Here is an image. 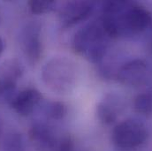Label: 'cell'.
Returning <instances> with one entry per match:
<instances>
[{
  "instance_id": "1",
  "label": "cell",
  "mask_w": 152,
  "mask_h": 151,
  "mask_svg": "<svg viewBox=\"0 0 152 151\" xmlns=\"http://www.w3.org/2000/svg\"><path fill=\"white\" fill-rule=\"evenodd\" d=\"M104 31L96 24H89L75 34L73 48L76 53L85 55L93 62L99 61L105 51Z\"/></svg>"
},
{
  "instance_id": "2",
  "label": "cell",
  "mask_w": 152,
  "mask_h": 151,
  "mask_svg": "<svg viewBox=\"0 0 152 151\" xmlns=\"http://www.w3.org/2000/svg\"><path fill=\"white\" fill-rule=\"evenodd\" d=\"M121 13L119 18L104 14L113 20L119 32L122 29H128L133 33H138L147 29L152 24L151 13L142 6L128 4L126 11Z\"/></svg>"
},
{
  "instance_id": "3",
  "label": "cell",
  "mask_w": 152,
  "mask_h": 151,
  "mask_svg": "<svg viewBox=\"0 0 152 151\" xmlns=\"http://www.w3.org/2000/svg\"><path fill=\"white\" fill-rule=\"evenodd\" d=\"M145 126L135 120H126L115 126L113 133L114 142L122 149H134L147 139Z\"/></svg>"
},
{
  "instance_id": "4",
  "label": "cell",
  "mask_w": 152,
  "mask_h": 151,
  "mask_svg": "<svg viewBox=\"0 0 152 151\" xmlns=\"http://www.w3.org/2000/svg\"><path fill=\"white\" fill-rule=\"evenodd\" d=\"M42 77L45 83L52 89L62 91L71 85L73 80V70L69 63L54 59L45 66Z\"/></svg>"
},
{
  "instance_id": "5",
  "label": "cell",
  "mask_w": 152,
  "mask_h": 151,
  "mask_svg": "<svg viewBox=\"0 0 152 151\" xmlns=\"http://www.w3.org/2000/svg\"><path fill=\"white\" fill-rule=\"evenodd\" d=\"M22 45L28 60L31 63L38 62L42 54V46L40 39V27L37 23H29L24 29Z\"/></svg>"
},
{
  "instance_id": "6",
  "label": "cell",
  "mask_w": 152,
  "mask_h": 151,
  "mask_svg": "<svg viewBox=\"0 0 152 151\" xmlns=\"http://www.w3.org/2000/svg\"><path fill=\"white\" fill-rule=\"evenodd\" d=\"M147 73V66L144 61L135 59L126 63L118 72V80L129 86H137L143 82Z\"/></svg>"
},
{
  "instance_id": "7",
  "label": "cell",
  "mask_w": 152,
  "mask_h": 151,
  "mask_svg": "<svg viewBox=\"0 0 152 151\" xmlns=\"http://www.w3.org/2000/svg\"><path fill=\"white\" fill-rule=\"evenodd\" d=\"M41 100L42 95L38 90L28 88L14 96L11 101V106L19 115L28 116L32 113Z\"/></svg>"
},
{
  "instance_id": "8",
  "label": "cell",
  "mask_w": 152,
  "mask_h": 151,
  "mask_svg": "<svg viewBox=\"0 0 152 151\" xmlns=\"http://www.w3.org/2000/svg\"><path fill=\"white\" fill-rule=\"evenodd\" d=\"M91 9V5L86 2L70 3L61 12L62 23L66 27H70L84 20L89 16Z\"/></svg>"
},
{
  "instance_id": "9",
  "label": "cell",
  "mask_w": 152,
  "mask_h": 151,
  "mask_svg": "<svg viewBox=\"0 0 152 151\" xmlns=\"http://www.w3.org/2000/svg\"><path fill=\"white\" fill-rule=\"evenodd\" d=\"M30 139L33 144L41 151H50L56 149V140L50 130L43 125H37L29 132Z\"/></svg>"
},
{
  "instance_id": "10",
  "label": "cell",
  "mask_w": 152,
  "mask_h": 151,
  "mask_svg": "<svg viewBox=\"0 0 152 151\" xmlns=\"http://www.w3.org/2000/svg\"><path fill=\"white\" fill-rule=\"evenodd\" d=\"M23 74V67L21 64L16 59H10L5 61L0 66V79L17 83V80Z\"/></svg>"
},
{
  "instance_id": "11",
  "label": "cell",
  "mask_w": 152,
  "mask_h": 151,
  "mask_svg": "<svg viewBox=\"0 0 152 151\" xmlns=\"http://www.w3.org/2000/svg\"><path fill=\"white\" fill-rule=\"evenodd\" d=\"M134 108L137 112L144 115L152 113V96L149 94L139 95L134 100Z\"/></svg>"
},
{
  "instance_id": "12",
  "label": "cell",
  "mask_w": 152,
  "mask_h": 151,
  "mask_svg": "<svg viewBox=\"0 0 152 151\" xmlns=\"http://www.w3.org/2000/svg\"><path fill=\"white\" fill-rule=\"evenodd\" d=\"M4 151H24L23 139L19 133L9 135L4 142Z\"/></svg>"
},
{
  "instance_id": "13",
  "label": "cell",
  "mask_w": 152,
  "mask_h": 151,
  "mask_svg": "<svg viewBox=\"0 0 152 151\" xmlns=\"http://www.w3.org/2000/svg\"><path fill=\"white\" fill-rule=\"evenodd\" d=\"M54 4L53 1L48 0H31L28 2V6L33 13L41 14L51 10Z\"/></svg>"
},
{
  "instance_id": "14",
  "label": "cell",
  "mask_w": 152,
  "mask_h": 151,
  "mask_svg": "<svg viewBox=\"0 0 152 151\" xmlns=\"http://www.w3.org/2000/svg\"><path fill=\"white\" fill-rule=\"evenodd\" d=\"M97 116L100 118L102 122L104 124H111L115 121L116 119V114L106 104H100L97 106L96 109Z\"/></svg>"
},
{
  "instance_id": "15",
  "label": "cell",
  "mask_w": 152,
  "mask_h": 151,
  "mask_svg": "<svg viewBox=\"0 0 152 151\" xmlns=\"http://www.w3.org/2000/svg\"><path fill=\"white\" fill-rule=\"evenodd\" d=\"M49 113L50 116L53 118L59 119L62 118L66 113V107L64 104L60 102H55L52 103L49 108Z\"/></svg>"
},
{
  "instance_id": "16",
  "label": "cell",
  "mask_w": 152,
  "mask_h": 151,
  "mask_svg": "<svg viewBox=\"0 0 152 151\" xmlns=\"http://www.w3.org/2000/svg\"><path fill=\"white\" fill-rule=\"evenodd\" d=\"M56 151H74V144L69 138L63 139L56 147Z\"/></svg>"
},
{
  "instance_id": "17",
  "label": "cell",
  "mask_w": 152,
  "mask_h": 151,
  "mask_svg": "<svg viewBox=\"0 0 152 151\" xmlns=\"http://www.w3.org/2000/svg\"><path fill=\"white\" fill-rule=\"evenodd\" d=\"M3 50H4V42H3V40L0 38V55L2 54Z\"/></svg>"
},
{
  "instance_id": "18",
  "label": "cell",
  "mask_w": 152,
  "mask_h": 151,
  "mask_svg": "<svg viewBox=\"0 0 152 151\" xmlns=\"http://www.w3.org/2000/svg\"><path fill=\"white\" fill-rule=\"evenodd\" d=\"M0 131H1V125H0Z\"/></svg>"
}]
</instances>
